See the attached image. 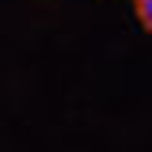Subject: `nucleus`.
Returning <instances> with one entry per match:
<instances>
[{
	"mask_svg": "<svg viewBox=\"0 0 152 152\" xmlns=\"http://www.w3.org/2000/svg\"><path fill=\"white\" fill-rule=\"evenodd\" d=\"M133 15H137V23L152 34V0H133Z\"/></svg>",
	"mask_w": 152,
	"mask_h": 152,
	"instance_id": "f257e3e1",
	"label": "nucleus"
}]
</instances>
